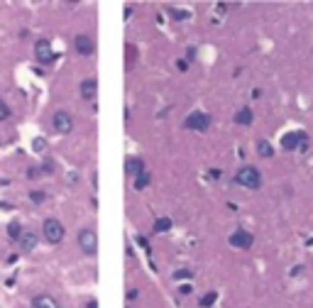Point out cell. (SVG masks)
<instances>
[{"mask_svg":"<svg viewBox=\"0 0 313 308\" xmlns=\"http://www.w3.org/2000/svg\"><path fill=\"white\" fill-rule=\"evenodd\" d=\"M262 174H259V169L255 167H242L237 174H235V183L237 186H242V188H250V191H257L262 188Z\"/></svg>","mask_w":313,"mask_h":308,"instance_id":"1","label":"cell"},{"mask_svg":"<svg viewBox=\"0 0 313 308\" xmlns=\"http://www.w3.org/2000/svg\"><path fill=\"white\" fill-rule=\"evenodd\" d=\"M42 235H44V240H47L49 245H59L66 233H64V225L59 223L56 218H47V220L42 223Z\"/></svg>","mask_w":313,"mask_h":308,"instance_id":"2","label":"cell"},{"mask_svg":"<svg viewBox=\"0 0 313 308\" xmlns=\"http://www.w3.org/2000/svg\"><path fill=\"white\" fill-rule=\"evenodd\" d=\"M79 247H81L83 254L88 257H95L98 254V235H95L93 227H83L79 233Z\"/></svg>","mask_w":313,"mask_h":308,"instance_id":"3","label":"cell"},{"mask_svg":"<svg viewBox=\"0 0 313 308\" xmlns=\"http://www.w3.org/2000/svg\"><path fill=\"white\" fill-rule=\"evenodd\" d=\"M34 59L40 61L42 66H49L54 61V49H52V42L47 37H42L34 42Z\"/></svg>","mask_w":313,"mask_h":308,"instance_id":"4","label":"cell"},{"mask_svg":"<svg viewBox=\"0 0 313 308\" xmlns=\"http://www.w3.org/2000/svg\"><path fill=\"white\" fill-rule=\"evenodd\" d=\"M184 127H186V130H196V132H205V130L211 127V115H208V112H201V110L191 112L189 118L184 120Z\"/></svg>","mask_w":313,"mask_h":308,"instance_id":"5","label":"cell"},{"mask_svg":"<svg viewBox=\"0 0 313 308\" xmlns=\"http://www.w3.org/2000/svg\"><path fill=\"white\" fill-rule=\"evenodd\" d=\"M228 242H230V247H235V250H250L255 245V235L247 233L245 227H237L230 238H228Z\"/></svg>","mask_w":313,"mask_h":308,"instance_id":"6","label":"cell"},{"mask_svg":"<svg viewBox=\"0 0 313 308\" xmlns=\"http://www.w3.org/2000/svg\"><path fill=\"white\" fill-rule=\"evenodd\" d=\"M52 125H54V130L59 135H68L74 130V118L66 110H56L54 118H52Z\"/></svg>","mask_w":313,"mask_h":308,"instance_id":"7","label":"cell"},{"mask_svg":"<svg viewBox=\"0 0 313 308\" xmlns=\"http://www.w3.org/2000/svg\"><path fill=\"white\" fill-rule=\"evenodd\" d=\"M74 47H76V52L81 56H91L95 52V42L91 34H79V37L74 40Z\"/></svg>","mask_w":313,"mask_h":308,"instance_id":"8","label":"cell"},{"mask_svg":"<svg viewBox=\"0 0 313 308\" xmlns=\"http://www.w3.org/2000/svg\"><path fill=\"white\" fill-rule=\"evenodd\" d=\"M303 137H306V132H301V130L299 132H286L284 137H282V149L284 152H296Z\"/></svg>","mask_w":313,"mask_h":308,"instance_id":"9","label":"cell"},{"mask_svg":"<svg viewBox=\"0 0 313 308\" xmlns=\"http://www.w3.org/2000/svg\"><path fill=\"white\" fill-rule=\"evenodd\" d=\"M37 242H40V238H37V233H32V230H22V235L17 240V245H20L22 252H32V250L37 247Z\"/></svg>","mask_w":313,"mask_h":308,"instance_id":"10","label":"cell"},{"mask_svg":"<svg viewBox=\"0 0 313 308\" xmlns=\"http://www.w3.org/2000/svg\"><path fill=\"white\" fill-rule=\"evenodd\" d=\"M142 171H147V169H145V162H142L140 157H127V162H125V174L135 179Z\"/></svg>","mask_w":313,"mask_h":308,"instance_id":"11","label":"cell"},{"mask_svg":"<svg viewBox=\"0 0 313 308\" xmlns=\"http://www.w3.org/2000/svg\"><path fill=\"white\" fill-rule=\"evenodd\" d=\"M95 96H98V81H95V79H83L81 81V98L95 100Z\"/></svg>","mask_w":313,"mask_h":308,"instance_id":"12","label":"cell"},{"mask_svg":"<svg viewBox=\"0 0 313 308\" xmlns=\"http://www.w3.org/2000/svg\"><path fill=\"white\" fill-rule=\"evenodd\" d=\"M32 308H61V306H59V301H56L54 296L40 294L32 298Z\"/></svg>","mask_w":313,"mask_h":308,"instance_id":"13","label":"cell"},{"mask_svg":"<svg viewBox=\"0 0 313 308\" xmlns=\"http://www.w3.org/2000/svg\"><path fill=\"white\" fill-rule=\"evenodd\" d=\"M252 120H255V115L250 108H240V110L235 112V123L237 125H252Z\"/></svg>","mask_w":313,"mask_h":308,"instance_id":"14","label":"cell"},{"mask_svg":"<svg viewBox=\"0 0 313 308\" xmlns=\"http://www.w3.org/2000/svg\"><path fill=\"white\" fill-rule=\"evenodd\" d=\"M150 174H147V171H142V174H140V176H135V183H132V186H135V191H145V188H147V186H150Z\"/></svg>","mask_w":313,"mask_h":308,"instance_id":"15","label":"cell"},{"mask_svg":"<svg viewBox=\"0 0 313 308\" xmlns=\"http://www.w3.org/2000/svg\"><path fill=\"white\" fill-rule=\"evenodd\" d=\"M20 235H22V225L17 223V220H13V223L8 225V238L13 240V242H17V240H20Z\"/></svg>","mask_w":313,"mask_h":308,"instance_id":"16","label":"cell"},{"mask_svg":"<svg viewBox=\"0 0 313 308\" xmlns=\"http://www.w3.org/2000/svg\"><path fill=\"white\" fill-rule=\"evenodd\" d=\"M257 152H259V157H274L272 144H269L267 140H259L257 142Z\"/></svg>","mask_w":313,"mask_h":308,"instance_id":"17","label":"cell"},{"mask_svg":"<svg viewBox=\"0 0 313 308\" xmlns=\"http://www.w3.org/2000/svg\"><path fill=\"white\" fill-rule=\"evenodd\" d=\"M171 227V220L169 218H157L154 220V233H166Z\"/></svg>","mask_w":313,"mask_h":308,"instance_id":"18","label":"cell"},{"mask_svg":"<svg viewBox=\"0 0 313 308\" xmlns=\"http://www.w3.org/2000/svg\"><path fill=\"white\" fill-rule=\"evenodd\" d=\"M216 301H218V294H216V291H208V294H205L198 303H201V308H208V306H213Z\"/></svg>","mask_w":313,"mask_h":308,"instance_id":"19","label":"cell"},{"mask_svg":"<svg viewBox=\"0 0 313 308\" xmlns=\"http://www.w3.org/2000/svg\"><path fill=\"white\" fill-rule=\"evenodd\" d=\"M166 13L171 15L177 22H181V20H189V13H186V10H179V8H166Z\"/></svg>","mask_w":313,"mask_h":308,"instance_id":"20","label":"cell"},{"mask_svg":"<svg viewBox=\"0 0 313 308\" xmlns=\"http://www.w3.org/2000/svg\"><path fill=\"white\" fill-rule=\"evenodd\" d=\"M29 201L40 206V203H44V201H47V194H44V191H29Z\"/></svg>","mask_w":313,"mask_h":308,"instance_id":"21","label":"cell"},{"mask_svg":"<svg viewBox=\"0 0 313 308\" xmlns=\"http://www.w3.org/2000/svg\"><path fill=\"white\" fill-rule=\"evenodd\" d=\"M8 118H10V105H8L5 100L0 98V123H5Z\"/></svg>","mask_w":313,"mask_h":308,"instance_id":"22","label":"cell"},{"mask_svg":"<svg viewBox=\"0 0 313 308\" xmlns=\"http://www.w3.org/2000/svg\"><path fill=\"white\" fill-rule=\"evenodd\" d=\"M42 171H44V174H52V171H54V162H52V159H47V162H44V167H42Z\"/></svg>","mask_w":313,"mask_h":308,"instance_id":"23","label":"cell"},{"mask_svg":"<svg viewBox=\"0 0 313 308\" xmlns=\"http://www.w3.org/2000/svg\"><path fill=\"white\" fill-rule=\"evenodd\" d=\"M174 277H177V279H191V272H189V269H179Z\"/></svg>","mask_w":313,"mask_h":308,"instance_id":"24","label":"cell"},{"mask_svg":"<svg viewBox=\"0 0 313 308\" xmlns=\"http://www.w3.org/2000/svg\"><path fill=\"white\" fill-rule=\"evenodd\" d=\"M27 179H40V169H37V167H29L27 169Z\"/></svg>","mask_w":313,"mask_h":308,"instance_id":"25","label":"cell"},{"mask_svg":"<svg viewBox=\"0 0 313 308\" xmlns=\"http://www.w3.org/2000/svg\"><path fill=\"white\" fill-rule=\"evenodd\" d=\"M44 147H47V142L42 140V137L40 140H34V152H44Z\"/></svg>","mask_w":313,"mask_h":308,"instance_id":"26","label":"cell"},{"mask_svg":"<svg viewBox=\"0 0 313 308\" xmlns=\"http://www.w3.org/2000/svg\"><path fill=\"white\" fill-rule=\"evenodd\" d=\"M299 152H308V135L301 140V144H299Z\"/></svg>","mask_w":313,"mask_h":308,"instance_id":"27","label":"cell"},{"mask_svg":"<svg viewBox=\"0 0 313 308\" xmlns=\"http://www.w3.org/2000/svg\"><path fill=\"white\" fill-rule=\"evenodd\" d=\"M177 66H179L181 71H189V61H184V59H181V61H179Z\"/></svg>","mask_w":313,"mask_h":308,"instance_id":"28","label":"cell"},{"mask_svg":"<svg viewBox=\"0 0 313 308\" xmlns=\"http://www.w3.org/2000/svg\"><path fill=\"white\" fill-rule=\"evenodd\" d=\"M137 294H140V291H137V289H130V291H127V298H130V301H132V298H137Z\"/></svg>","mask_w":313,"mask_h":308,"instance_id":"29","label":"cell"},{"mask_svg":"<svg viewBox=\"0 0 313 308\" xmlns=\"http://www.w3.org/2000/svg\"><path fill=\"white\" fill-rule=\"evenodd\" d=\"M86 308H98V301H95V298H91V301L86 303Z\"/></svg>","mask_w":313,"mask_h":308,"instance_id":"30","label":"cell"},{"mask_svg":"<svg viewBox=\"0 0 313 308\" xmlns=\"http://www.w3.org/2000/svg\"><path fill=\"white\" fill-rule=\"evenodd\" d=\"M179 291H181V294H184V296H189V294H191V286H181Z\"/></svg>","mask_w":313,"mask_h":308,"instance_id":"31","label":"cell"},{"mask_svg":"<svg viewBox=\"0 0 313 308\" xmlns=\"http://www.w3.org/2000/svg\"><path fill=\"white\" fill-rule=\"evenodd\" d=\"M127 308H132V306H127Z\"/></svg>","mask_w":313,"mask_h":308,"instance_id":"32","label":"cell"}]
</instances>
